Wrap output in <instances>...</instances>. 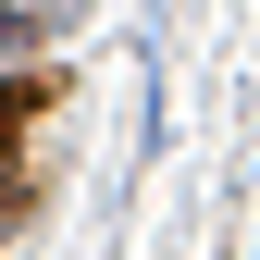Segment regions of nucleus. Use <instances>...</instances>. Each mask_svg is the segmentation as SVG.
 <instances>
[{"instance_id": "1", "label": "nucleus", "mask_w": 260, "mask_h": 260, "mask_svg": "<svg viewBox=\"0 0 260 260\" xmlns=\"http://www.w3.org/2000/svg\"><path fill=\"white\" fill-rule=\"evenodd\" d=\"M25 112H38V87H25V75H0V149L25 137Z\"/></svg>"}, {"instance_id": "2", "label": "nucleus", "mask_w": 260, "mask_h": 260, "mask_svg": "<svg viewBox=\"0 0 260 260\" xmlns=\"http://www.w3.org/2000/svg\"><path fill=\"white\" fill-rule=\"evenodd\" d=\"M25 38H38V25H25V13H13V0H0V50H25Z\"/></svg>"}]
</instances>
